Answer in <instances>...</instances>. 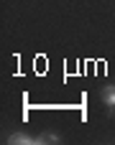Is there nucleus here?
Wrapping results in <instances>:
<instances>
[{
    "label": "nucleus",
    "mask_w": 115,
    "mask_h": 145,
    "mask_svg": "<svg viewBox=\"0 0 115 145\" xmlns=\"http://www.w3.org/2000/svg\"><path fill=\"white\" fill-rule=\"evenodd\" d=\"M8 143H10V145H36V135H28V133H13V135H8Z\"/></svg>",
    "instance_id": "2"
},
{
    "label": "nucleus",
    "mask_w": 115,
    "mask_h": 145,
    "mask_svg": "<svg viewBox=\"0 0 115 145\" xmlns=\"http://www.w3.org/2000/svg\"><path fill=\"white\" fill-rule=\"evenodd\" d=\"M61 143V135H56V133H41V135H36V145H59Z\"/></svg>",
    "instance_id": "3"
},
{
    "label": "nucleus",
    "mask_w": 115,
    "mask_h": 145,
    "mask_svg": "<svg viewBox=\"0 0 115 145\" xmlns=\"http://www.w3.org/2000/svg\"><path fill=\"white\" fill-rule=\"evenodd\" d=\"M100 99H102V105L108 107V112L113 115V112H115V84L102 87V92H100Z\"/></svg>",
    "instance_id": "1"
}]
</instances>
